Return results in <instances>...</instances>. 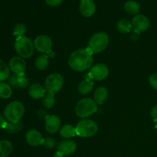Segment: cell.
I'll return each mask as SVG.
<instances>
[{"mask_svg": "<svg viewBox=\"0 0 157 157\" xmlns=\"http://www.w3.org/2000/svg\"><path fill=\"white\" fill-rule=\"evenodd\" d=\"M94 58L92 53L87 48L79 49L70 55L68 64L71 69L76 71H84L92 67Z\"/></svg>", "mask_w": 157, "mask_h": 157, "instance_id": "cell-1", "label": "cell"}, {"mask_svg": "<svg viewBox=\"0 0 157 157\" xmlns=\"http://www.w3.org/2000/svg\"><path fill=\"white\" fill-rule=\"evenodd\" d=\"M110 38L104 32H98L90 38L87 44V49L92 54H98L104 52L108 46Z\"/></svg>", "mask_w": 157, "mask_h": 157, "instance_id": "cell-2", "label": "cell"}, {"mask_svg": "<svg viewBox=\"0 0 157 157\" xmlns=\"http://www.w3.org/2000/svg\"><path fill=\"white\" fill-rule=\"evenodd\" d=\"M25 113V106L21 101H12L6 106L4 116L8 122H19Z\"/></svg>", "mask_w": 157, "mask_h": 157, "instance_id": "cell-3", "label": "cell"}, {"mask_svg": "<svg viewBox=\"0 0 157 157\" xmlns=\"http://www.w3.org/2000/svg\"><path fill=\"white\" fill-rule=\"evenodd\" d=\"M98 110V106L95 101L90 98H84L78 101L75 107V113L81 118L88 117Z\"/></svg>", "mask_w": 157, "mask_h": 157, "instance_id": "cell-4", "label": "cell"}, {"mask_svg": "<svg viewBox=\"0 0 157 157\" xmlns=\"http://www.w3.org/2000/svg\"><path fill=\"white\" fill-rule=\"evenodd\" d=\"M15 49L17 54L22 58H29L33 55L35 46L30 38L25 36L16 38Z\"/></svg>", "mask_w": 157, "mask_h": 157, "instance_id": "cell-5", "label": "cell"}, {"mask_svg": "<svg viewBox=\"0 0 157 157\" xmlns=\"http://www.w3.org/2000/svg\"><path fill=\"white\" fill-rule=\"evenodd\" d=\"M76 133L81 137L88 138L94 136L98 130V124L92 120L84 119L77 124Z\"/></svg>", "mask_w": 157, "mask_h": 157, "instance_id": "cell-6", "label": "cell"}, {"mask_svg": "<svg viewBox=\"0 0 157 157\" xmlns=\"http://www.w3.org/2000/svg\"><path fill=\"white\" fill-rule=\"evenodd\" d=\"M64 85V78L60 74H51L44 81V87L48 93L55 94L60 91Z\"/></svg>", "mask_w": 157, "mask_h": 157, "instance_id": "cell-7", "label": "cell"}, {"mask_svg": "<svg viewBox=\"0 0 157 157\" xmlns=\"http://www.w3.org/2000/svg\"><path fill=\"white\" fill-rule=\"evenodd\" d=\"M34 46L38 52L44 53L50 58H54L55 54L52 51V41L47 35H38L34 41Z\"/></svg>", "mask_w": 157, "mask_h": 157, "instance_id": "cell-8", "label": "cell"}, {"mask_svg": "<svg viewBox=\"0 0 157 157\" xmlns=\"http://www.w3.org/2000/svg\"><path fill=\"white\" fill-rule=\"evenodd\" d=\"M109 75V69L107 65L104 64H98L94 65L89 73L86 75V79L101 81L107 78Z\"/></svg>", "mask_w": 157, "mask_h": 157, "instance_id": "cell-9", "label": "cell"}, {"mask_svg": "<svg viewBox=\"0 0 157 157\" xmlns=\"http://www.w3.org/2000/svg\"><path fill=\"white\" fill-rule=\"evenodd\" d=\"M77 149V144L75 141L71 140H63L58 144V150L55 153V157H62L73 154Z\"/></svg>", "mask_w": 157, "mask_h": 157, "instance_id": "cell-10", "label": "cell"}, {"mask_svg": "<svg viewBox=\"0 0 157 157\" xmlns=\"http://www.w3.org/2000/svg\"><path fill=\"white\" fill-rule=\"evenodd\" d=\"M132 26L136 33L146 32L150 28V22L149 18L144 15H137L132 20Z\"/></svg>", "mask_w": 157, "mask_h": 157, "instance_id": "cell-11", "label": "cell"}, {"mask_svg": "<svg viewBox=\"0 0 157 157\" xmlns=\"http://www.w3.org/2000/svg\"><path fill=\"white\" fill-rule=\"evenodd\" d=\"M9 67L10 70L13 72L14 75H20L25 74L27 64L24 58L20 56H15L11 58L9 61Z\"/></svg>", "mask_w": 157, "mask_h": 157, "instance_id": "cell-12", "label": "cell"}, {"mask_svg": "<svg viewBox=\"0 0 157 157\" xmlns=\"http://www.w3.org/2000/svg\"><path fill=\"white\" fill-rule=\"evenodd\" d=\"M8 80L9 85L15 88L25 89L29 85V79L25 74L20 75H13L9 77Z\"/></svg>", "mask_w": 157, "mask_h": 157, "instance_id": "cell-13", "label": "cell"}, {"mask_svg": "<svg viewBox=\"0 0 157 157\" xmlns=\"http://www.w3.org/2000/svg\"><path fill=\"white\" fill-rule=\"evenodd\" d=\"M45 129L48 133H57L61 127V120L58 116L55 115H48L45 119Z\"/></svg>", "mask_w": 157, "mask_h": 157, "instance_id": "cell-14", "label": "cell"}, {"mask_svg": "<svg viewBox=\"0 0 157 157\" xmlns=\"http://www.w3.org/2000/svg\"><path fill=\"white\" fill-rule=\"evenodd\" d=\"M26 142L32 147H38L42 145L43 140L42 135L39 131L36 130H30L26 133Z\"/></svg>", "mask_w": 157, "mask_h": 157, "instance_id": "cell-15", "label": "cell"}, {"mask_svg": "<svg viewBox=\"0 0 157 157\" xmlns=\"http://www.w3.org/2000/svg\"><path fill=\"white\" fill-rule=\"evenodd\" d=\"M80 11L84 17H91L96 12V6L93 0H81L80 3Z\"/></svg>", "mask_w": 157, "mask_h": 157, "instance_id": "cell-16", "label": "cell"}, {"mask_svg": "<svg viewBox=\"0 0 157 157\" xmlns=\"http://www.w3.org/2000/svg\"><path fill=\"white\" fill-rule=\"evenodd\" d=\"M45 87L40 84H34L30 86L29 90V94L32 99H40L45 96Z\"/></svg>", "mask_w": 157, "mask_h": 157, "instance_id": "cell-17", "label": "cell"}, {"mask_svg": "<svg viewBox=\"0 0 157 157\" xmlns=\"http://www.w3.org/2000/svg\"><path fill=\"white\" fill-rule=\"evenodd\" d=\"M108 98V90L106 87H100L95 90L94 94V101L97 104H103Z\"/></svg>", "mask_w": 157, "mask_h": 157, "instance_id": "cell-18", "label": "cell"}, {"mask_svg": "<svg viewBox=\"0 0 157 157\" xmlns=\"http://www.w3.org/2000/svg\"><path fill=\"white\" fill-rule=\"evenodd\" d=\"M76 135V129L70 124H66V125L63 126L60 130V136L66 140L71 139Z\"/></svg>", "mask_w": 157, "mask_h": 157, "instance_id": "cell-19", "label": "cell"}, {"mask_svg": "<svg viewBox=\"0 0 157 157\" xmlns=\"http://www.w3.org/2000/svg\"><path fill=\"white\" fill-rule=\"evenodd\" d=\"M94 87V83L89 79H84L79 84L78 87V92L82 95H87L91 92Z\"/></svg>", "mask_w": 157, "mask_h": 157, "instance_id": "cell-20", "label": "cell"}, {"mask_svg": "<svg viewBox=\"0 0 157 157\" xmlns=\"http://www.w3.org/2000/svg\"><path fill=\"white\" fill-rule=\"evenodd\" d=\"M12 144L9 140H0V157H8L12 152Z\"/></svg>", "mask_w": 157, "mask_h": 157, "instance_id": "cell-21", "label": "cell"}, {"mask_svg": "<svg viewBox=\"0 0 157 157\" xmlns=\"http://www.w3.org/2000/svg\"><path fill=\"white\" fill-rule=\"evenodd\" d=\"M124 9L126 12L130 15H137L140 11V6L135 1H127L124 4Z\"/></svg>", "mask_w": 157, "mask_h": 157, "instance_id": "cell-22", "label": "cell"}, {"mask_svg": "<svg viewBox=\"0 0 157 157\" xmlns=\"http://www.w3.org/2000/svg\"><path fill=\"white\" fill-rule=\"evenodd\" d=\"M117 29L121 33L127 34L132 30L133 26H132V23L129 20L126 19V18H122L118 21L117 24Z\"/></svg>", "mask_w": 157, "mask_h": 157, "instance_id": "cell-23", "label": "cell"}, {"mask_svg": "<svg viewBox=\"0 0 157 157\" xmlns=\"http://www.w3.org/2000/svg\"><path fill=\"white\" fill-rule=\"evenodd\" d=\"M48 58L49 57L47 55H41L39 57H38L35 60V63L36 68L40 71H44L47 69L49 64Z\"/></svg>", "mask_w": 157, "mask_h": 157, "instance_id": "cell-24", "label": "cell"}, {"mask_svg": "<svg viewBox=\"0 0 157 157\" xmlns=\"http://www.w3.org/2000/svg\"><path fill=\"white\" fill-rule=\"evenodd\" d=\"M10 77V68L3 60L0 59V82H3Z\"/></svg>", "mask_w": 157, "mask_h": 157, "instance_id": "cell-25", "label": "cell"}, {"mask_svg": "<svg viewBox=\"0 0 157 157\" xmlns=\"http://www.w3.org/2000/svg\"><path fill=\"white\" fill-rule=\"evenodd\" d=\"M12 94V87L9 84L0 82V98L9 99Z\"/></svg>", "mask_w": 157, "mask_h": 157, "instance_id": "cell-26", "label": "cell"}, {"mask_svg": "<svg viewBox=\"0 0 157 157\" xmlns=\"http://www.w3.org/2000/svg\"><path fill=\"white\" fill-rule=\"evenodd\" d=\"M23 125L21 122L12 123V122H6L5 125L4 130L9 133H15L17 132L20 131L22 129Z\"/></svg>", "mask_w": 157, "mask_h": 157, "instance_id": "cell-27", "label": "cell"}, {"mask_svg": "<svg viewBox=\"0 0 157 157\" xmlns=\"http://www.w3.org/2000/svg\"><path fill=\"white\" fill-rule=\"evenodd\" d=\"M55 94H52L48 93L42 100V104L44 107V108L46 109H52L55 106Z\"/></svg>", "mask_w": 157, "mask_h": 157, "instance_id": "cell-28", "label": "cell"}, {"mask_svg": "<svg viewBox=\"0 0 157 157\" xmlns=\"http://www.w3.org/2000/svg\"><path fill=\"white\" fill-rule=\"evenodd\" d=\"M26 32V27L24 24H17L14 27L13 29V35L14 36L16 37V38H21L25 35Z\"/></svg>", "mask_w": 157, "mask_h": 157, "instance_id": "cell-29", "label": "cell"}, {"mask_svg": "<svg viewBox=\"0 0 157 157\" xmlns=\"http://www.w3.org/2000/svg\"><path fill=\"white\" fill-rule=\"evenodd\" d=\"M42 145L45 147L46 149H53L56 146V142L55 139L52 137H46L43 140Z\"/></svg>", "mask_w": 157, "mask_h": 157, "instance_id": "cell-30", "label": "cell"}, {"mask_svg": "<svg viewBox=\"0 0 157 157\" xmlns=\"http://www.w3.org/2000/svg\"><path fill=\"white\" fill-rule=\"evenodd\" d=\"M150 86L155 90H157V74H153L149 78Z\"/></svg>", "mask_w": 157, "mask_h": 157, "instance_id": "cell-31", "label": "cell"}, {"mask_svg": "<svg viewBox=\"0 0 157 157\" xmlns=\"http://www.w3.org/2000/svg\"><path fill=\"white\" fill-rule=\"evenodd\" d=\"M63 0H45L46 4L48 5L49 6H58L62 3Z\"/></svg>", "mask_w": 157, "mask_h": 157, "instance_id": "cell-32", "label": "cell"}, {"mask_svg": "<svg viewBox=\"0 0 157 157\" xmlns=\"http://www.w3.org/2000/svg\"><path fill=\"white\" fill-rule=\"evenodd\" d=\"M150 115H151L152 118L154 120L155 122H157V104L152 108Z\"/></svg>", "mask_w": 157, "mask_h": 157, "instance_id": "cell-33", "label": "cell"}, {"mask_svg": "<svg viewBox=\"0 0 157 157\" xmlns=\"http://www.w3.org/2000/svg\"><path fill=\"white\" fill-rule=\"evenodd\" d=\"M37 114H38V117L40 118V119H44L45 120L46 117H48V114L46 113V112L44 110L40 109L38 112H37Z\"/></svg>", "mask_w": 157, "mask_h": 157, "instance_id": "cell-34", "label": "cell"}, {"mask_svg": "<svg viewBox=\"0 0 157 157\" xmlns=\"http://www.w3.org/2000/svg\"><path fill=\"white\" fill-rule=\"evenodd\" d=\"M6 124V120H5V118L0 114V130H1V129H4Z\"/></svg>", "mask_w": 157, "mask_h": 157, "instance_id": "cell-35", "label": "cell"}, {"mask_svg": "<svg viewBox=\"0 0 157 157\" xmlns=\"http://www.w3.org/2000/svg\"><path fill=\"white\" fill-rule=\"evenodd\" d=\"M156 123L157 124V122H156ZM156 132H157V125L156 126Z\"/></svg>", "mask_w": 157, "mask_h": 157, "instance_id": "cell-36", "label": "cell"}]
</instances>
